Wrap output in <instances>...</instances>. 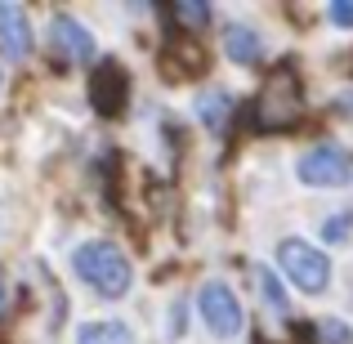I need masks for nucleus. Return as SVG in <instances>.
Segmentation results:
<instances>
[{"mask_svg": "<svg viewBox=\"0 0 353 344\" xmlns=\"http://www.w3.org/2000/svg\"><path fill=\"white\" fill-rule=\"evenodd\" d=\"M206 45L197 41V36H170V45H165V81H188L197 77V72H206Z\"/></svg>", "mask_w": 353, "mask_h": 344, "instance_id": "obj_9", "label": "nucleus"}, {"mask_svg": "<svg viewBox=\"0 0 353 344\" xmlns=\"http://www.w3.org/2000/svg\"><path fill=\"white\" fill-rule=\"evenodd\" d=\"M0 304H5V282H0Z\"/></svg>", "mask_w": 353, "mask_h": 344, "instance_id": "obj_19", "label": "nucleus"}, {"mask_svg": "<svg viewBox=\"0 0 353 344\" xmlns=\"http://www.w3.org/2000/svg\"><path fill=\"white\" fill-rule=\"evenodd\" d=\"M77 344H134V327L121 318H99L77 331Z\"/></svg>", "mask_w": 353, "mask_h": 344, "instance_id": "obj_11", "label": "nucleus"}, {"mask_svg": "<svg viewBox=\"0 0 353 344\" xmlns=\"http://www.w3.org/2000/svg\"><path fill=\"white\" fill-rule=\"evenodd\" d=\"M174 14H179L183 23H206L210 9H206V5H174Z\"/></svg>", "mask_w": 353, "mask_h": 344, "instance_id": "obj_18", "label": "nucleus"}, {"mask_svg": "<svg viewBox=\"0 0 353 344\" xmlns=\"http://www.w3.org/2000/svg\"><path fill=\"white\" fill-rule=\"evenodd\" d=\"M255 282H259V295H264V304L268 309H277V313H286V286L277 282V273L268 264H259L255 268Z\"/></svg>", "mask_w": 353, "mask_h": 344, "instance_id": "obj_13", "label": "nucleus"}, {"mask_svg": "<svg viewBox=\"0 0 353 344\" xmlns=\"http://www.w3.org/2000/svg\"><path fill=\"white\" fill-rule=\"evenodd\" d=\"M0 81H5V77H0Z\"/></svg>", "mask_w": 353, "mask_h": 344, "instance_id": "obj_20", "label": "nucleus"}, {"mask_svg": "<svg viewBox=\"0 0 353 344\" xmlns=\"http://www.w3.org/2000/svg\"><path fill=\"white\" fill-rule=\"evenodd\" d=\"M277 264H282V273L291 277L304 295H322L331 286L327 250H318L313 241H304V237H282V241H277Z\"/></svg>", "mask_w": 353, "mask_h": 344, "instance_id": "obj_3", "label": "nucleus"}, {"mask_svg": "<svg viewBox=\"0 0 353 344\" xmlns=\"http://www.w3.org/2000/svg\"><path fill=\"white\" fill-rule=\"evenodd\" d=\"M224 54L233 63H241V68H255V63H264V36L255 32V27H241L233 23L224 32Z\"/></svg>", "mask_w": 353, "mask_h": 344, "instance_id": "obj_10", "label": "nucleus"}, {"mask_svg": "<svg viewBox=\"0 0 353 344\" xmlns=\"http://www.w3.org/2000/svg\"><path fill=\"white\" fill-rule=\"evenodd\" d=\"M197 313H201V322H206V331L219 336V340H233V336H241V327H246L241 300L233 295L228 282H201L197 286Z\"/></svg>", "mask_w": 353, "mask_h": 344, "instance_id": "obj_5", "label": "nucleus"}, {"mask_svg": "<svg viewBox=\"0 0 353 344\" xmlns=\"http://www.w3.org/2000/svg\"><path fill=\"white\" fill-rule=\"evenodd\" d=\"M295 174L309 188H349L353 183V156L340 143H318L295 156Z\"/></svg>", "mask_w": 353, "mask_h": 344, "instance_id": "obj_4", "label": "nucleus"}, {"mask_svg": "<svg viewBox=\"0 0 353 344\" xmlns=\"http://www.w3.org/2000/svg\"><path fill=\"white\" fill-rule=\"evenodd\" d=\"M322 241H331V246H345V241H353V210H336V215L322 224Z\"/></svg>", "mask_w": 353, "mask_h": 344, "instance_id": "obj_15", "label": "nucleus"}, {"mask_svg": "<svg viewBox=\"0 0 353 344\" xmlns=\"http://www.w3.org/2000/svg\"><path fill=\"white\" fill-rule=\"evenodd\" d=\"M183 331H188V309H183V300H174L170 313H165V336H170V340H183Z\"/></svg>", "mask_w": 353, "mask_h": 344, "instance_id": "obj_16", "label": "nucleus"}, {"mask_svg": "<svg viewBox=\"0 0 353 344\" xmlns=\"http://www.w3.org/2000/svg\"><path fill=\"white\" fill-rule=\"evenodd\" d=\"M331 23H336V27H353V0H336V5H331Z\"/></svg>", "mask_w": 353, "mask_h": 344, "instance_id": "obj_17", "label": "nucleus"}, {"mask_svg": "<svg viewBox=\"0 0 353 344\" xmlns=\"http://www.w3.org/2000/svg\"><path fill=\"white\" fill-rule=\"evenodd\" d=\"M304 121V94L295 72H277L255 99V125L259 130H295Z\"/></svg>", "mask_w": 353, "mask_h": 344, "instance_id": "obj_2", "label": "nucleus"}, {"mask_svg": "<svg viewBox=\"0 0 353 344\" xmlns=\"http://www.w3.org/2000/svg\"><path fill=\"white\" fill-rule=\"evenodd\" d=\"M313 344H353V327L345 318H318V327H313Z\"/></svg>", "mask_w": 353, "mask_h": 344, "instance_id": "obj_14", "label": "nucleus"}, {"mask_svg": "<svg viewBox=\"0 0 353 344\" xmlns=\"http://www.w3.org/2000/svg\"><path fill=\"white\" fill-rule=\"evenodd\" d=\"M228 112H233V94L228 90H210V94L197 99V117L206 121V130H224Z\"/></svg>", "mask_w": 353, "mask_h": 344, "instance_id": "obj_12", "label": "nucleus"}, {"mask_svg": "<svg viewBox=\"0 0 353 344\" xmlns=\"http://www.w3.org/2000/svg\"><path fill=\"white\" fill-rule=\"evenodd\" d=\"M72 268L77 277L103 300H125L130 286H134V268H130L125 250L117 241H81L72 250Z\"/></svg>", "mask_w": 353, "mask_h": 344, "instance_id": "obj_1", "label": "nucleus"}, {"mask_svg": "<svg viewBox=\"0 0 353 344\" xmlns=\"http://www.w3.org/2000/svg\"><path fill=\"white\" fill-rule=\"evenodd\" d=\"M90 103H94L99 117H121L130 108V72L121 68L117 59H99L94 77H90Z\"/></svg>", "mask_w": 353, "mask_h": 344, "instance_id": "obj_6", "label": "nucleus"}, {"mask_svg": "<svg viewBox=\"0 0 353 344\" xmlns=\"http://www.w3.org/2000/svg\"><path fill=\"white\" fill-rule=\"evenodd\" d=\"M0 54L14 63L32 54V18L14 0H0Z\"/></svg>", "mask_w": 353, "mask_h": 344, "instance_id": "obj_8", "label": "nucleus"}, {"mask_svg": "<svg viewBox=\"0 0 353 344\" xmlns=\"http://www.w3.org/2000/svg\"><path fill=\"white\" fill-rule=\"evenodd\" d=\"M50 45L63 63H94V36L85 23H77L72 14H54L50 18Z\"/></svg>", "mask_w": 353, "mask_h": 344, "instance_id": "obj_7", "label": "nucleus"}]
</instances>
